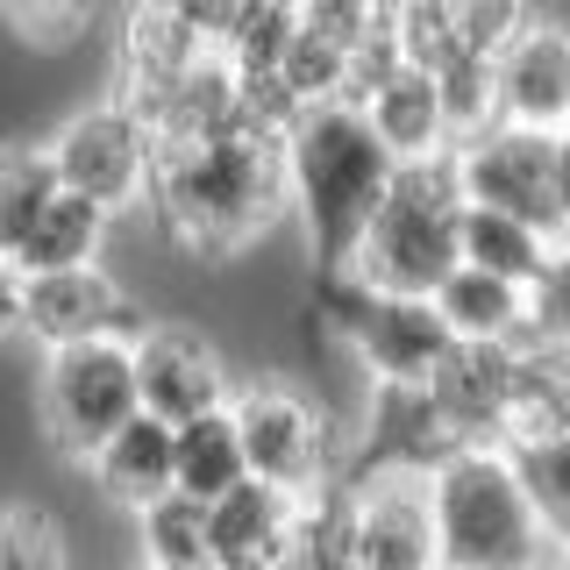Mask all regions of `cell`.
<instances>
[{
	"label": "cell",
	"instance_id": "obj_1",
	"mask_svg": "<svg viewBox=\"0 0 570 570\" xmlns=\"http://www.w3.org/2000/svg\"><path fill=\"white\" fill-rule=\"evenodd\" d=\"M150 207L165 236L193 257H236L257 236H272L293 207V157L278 129H243L207 136V142H157L150 171Z\"/></svg>",
	"mask_w": 570,
	"mask_h": 570
},
{
	"label": "cell",
	"instance_id": "obj_2",
	"mask_svg": "<svg viewBox=\"0 0 570 570\" xmlns=\"http://www.w3.org/2000/svg\"><path fill=\"white\" fill-rule=\"evenodd\" d=\"M285 157H293V214L314 272H350L356 243L371 236L392 171H400L392 142L371 129L356 100H314L285 129Z\"/></svg>",
	"mask_w": 570,
	"mask_h": 570
},
{
	"label": "cell",
	"instance_id": "obj_3",
	"mask_svg": "<svg viewBox=\"0 0 570 570\" xmlns=\"http://www.w3.org/2000/svg\"><path fill=\"white\" fill-rule=\"evenodd\" d=\"M428 492L450 570H557L563 549L534 507L513 442H463L442 471H428Z\"/></svg>",
	"mask_w": 570,
	"mask_h": 570
},
{
	"label": "cell",
	"instance_id": "obj_4",
	"mask_svg": "<svg viewBox=\"0 0 570 570\" xmlns=\"http://www.w3.org/2000/svg\"><path fill=\"white\" fill-rule=\"evenodd\" d=\"M463 207H471V186H463L456 150L400 157L392 193L379 222H371V236L356 243L350 272L379 285V293H435L463 264Z\"/></svg>",
	"mask_w": 570,
	"mask_h": 570
},
{
	"label": "cell",
	"instance_id": "obj_5",
	"mask_svg": "<svg viewBox=\"0 0 570 570\" xmlns=\"http://www.w3.org/2000/svg\"><path fill=\"white\" fill-rule=\"evenodd\" d=\"M321 321L335 343H350L371 385H428L456 343L435 293H379L356 272H321Z\"/></svg>",
	"mask_w": 570,
	"mask_h": 570
},
{
	"label": "cell",
	"instance_id": "obj_6",
	"mask_svg": "<svg viewBox=\"0 0 570 570\" xmlns=\"http://www.w3.org/2000/svg\"><path fill=\"white\" fill-rule=\"evenodd\" d=\"M50 450L71 463H94L107 442L142 414V379H136V343L100 335V343H65L43 350V385H36Z\"/></svg>",
	"mask_w": 570,
	"mask_h": 570
},
{
	"label": "cell",
	"instance_id": "obj_7",
	"mask_svg": "<svg viewBox=\"0 0 570 570\" xmlns=\"http://www.w3.org/2000/svg\"><path fill=\"white\" fill-rule=\"evenodd\" d=\"M463 186L478 207H507L521 222L570 236V207H563V129H534V121H492L471 142H456Z\"/></svg>",
	"mask_w": 570,
	"mask_h": 570
},
{
	"label": "cell",
	"instance_id": "obj_8",
	"mask_svg": "<svg viewBox=\"0 0 570 570\" xmlns=\"http://www.w3.org/2000/svg\"><path fill=\"white\" fill-rule=\"evenodd\" d=\"M50 157H58L65 186L100 200L107 214H129L150 200V171H157V136L142 121V107L129 94L79 107L71 121H58L50 136Z\"/></svg>",
	"mask_w": 570,
	"mask_h": 570
},
{
	"label": "cell",
	"instance_id": "obj_9",
	"mask_svg": "<svg viewBox=\"0 0 570 570\" xmlns=\"http://www.w3.org/2000/svg\"><path fill=\"white\" fill-rule=\"evenodd\" d=\"M236 428H243V450H249V471L272 478V485H293V492H314L335 478V421L328 406L314 400L307 385L278 379V371H264V379L236 385Z\"/></svg>",
	"mask_w": 570,
	"mask_h": 570
},
{
	"label": "cell",
	"instance_id": "obj_10",
	"mask_svg": "<svg viewBox=\"0 0 570 570\" xmlns=\"http://www.w3.org/2000/svg\"><path fill=\"white\" fill-rule=\"evenodd\" d=\"M150 328V314L136 307V293L100 264H71V272H36L22 278V335L43 350L65 343H100V335H136Z\"/></svg>",
	"mask_w": 570,
	"mask_h": 570
},
{
	"label": "cell",
	"instance_id": "obj_11",
	"mask_svg": "<svg viewBox=\"0 0 570 570\" xmlns=\"http://www.w3.org/2000/svg\"><path fill=\"white\" fill-rule=\"evenodd\" d=\"M356 563L371 570H435L442 528L421 471H356Z\"/></svg>",
	"mask_w": 570,
	"mask_h": 570
},
{
	"label": "cell",
	"instance_id": "obj_12",
	"mask_svg": "<svg viewBox=\"0 0 570 570\" xmlns=\"http://www.w3.org/2000/svg\"><path fill=\"white\" fill-rule=\"evenodd\" d=\"M136 379H142V406L165 414L171 428L236 400L222 350H214L193 321H150V328L136 335Z\"/></svg>",
	"mask_w": 570,
	"mask_h": 570
},
{
	"label": "cell",
	"instance_id": "obj_13",
	"mask_svg": "<svg viewBox=\"0 0 570 570\" xmlns=\"http://www.w3.org/2000/svg\"><path fill=\"white\" fill-rule=\"evenodd\" d=\"M435 392L442 421L456 428V442H513V392H521V350L513 343H471L456 335L450 356L435 364Z\"/></svg>",
	"mask_w": 570,
	"mask_h": 570
},
{
	"label": "cell",
	"instance_id": "obj_14",
	"mask_svg": "<svg viewBox=\"0 0 570 570\" xmlns=\"http://www.w3.org/2000/svg\"><path fill=\"white\" fill-rule=\"evenodd\" d=\"M463 450L456 428L442 421L428 385H371L364 435H356V471H442Z\"/></svg>",
	"mask_w": 570,
	"mask_h": 570
},
{
	"label": "cell",
	"instance_id": "obj_15",
	"mask_svg": "<svg viewBox=\"0 0 570 570\" xmlns=\"http://www.w3.org/2000/svg\"><path fill=\"white\" fill-rule=\"evenodd\" d=\"M299 499L293 485L249 471L236 492L214 499V570H278L293 563V534H299Z\"/></svg>",
	"mask_w": 570,
	"mask_h": 570
},
{
	"label": "cell",
	"instance_id": "obj_16",
	"mask_svg": "<svg viewBox=\"0 0 570 570\" xmlns=\"http://www.w3.org/2000/svg\"><path fill=\"white\" fill-rule=\"evenodd\" d=\"M499 121H534V129H570V29L534 22L499 50Z\"/></svg>",
	"mask_w": 570,
	"mask_h": 570
},
{
	"label": "cell",
	"instance_id": "obj_17",
	"mask_svg": "<svg viewBox=\"0 0 570 570\" xmlns=\"http://www.w3.org/2000/svg\"><path fill=\"white\" fill-rule=\"evenodd\" d=\"M200 29L186 22V14H171V0H129V14H121V36H115V65H121V94H129L136 107L157 100L165 86H178L193 65L207 58Z\"/></svg>",
	"mask_w": 570,
	"mask_h": 570
},
{
	"label": "cell",
	"instance_id": "obj_18",
	"mask_svg": "<svg viewBox=\"0 0 570 570\" xmlns=\"http://www.w3.org/2000/svg\"><path fill=\"white\" fill-rule=\"evenodd\" d=\"M371 115V129L392 142V157H435V150H456L450 136V107H442V79L435 65H414L400 58L385 71L379 86H371L364 100H356Z\"/></svg>",
	"mask_w": 570,
	"mask_h": 570
},
{
	"label": "cell",
	"instance_id": "obj_19",
	"mask_svg": "<svg viewBox=\"0 0 570 570\" xmlns=\"http://www.w3.org/2000/svg\"><path fill=\"white\" fill-rule=\"evenodd\" d=\"M94 471V485H100V499L107 507H121V513H142L150 499H165L171 485H178V428L165 421V414H142L121 428L107 450L86 463Z\"/></svg>",
	"mask_w": 570,
	"mask_h": 570
},
{
	"label": "cell",
	"instance_id": "obj_20",
	"mask_svg": "<svg viewBox=\"0 0 570 570\" xmlns=\"http://www.w3.org/2000/svg\"><path fill=\"white\" fill-rule=\"evenodd\" d=\"M107 236H115V214L65 186L58 200L36 214V228H29V243L14 249V264H22V278H36V272H71V264H100Z\"/></svg>",
	"mask_w": 570,
	"mask_h": 570
},
{
	"label": "cell",
	"instance_id": "obj_21",
	"mask_svg": "<svg viewBox=\"0 0 570 570\" xmlns=\"http://www.w3.org/2000/svg\"><path fill=\"white\" fill-rule=\"evenodd\" d=\"M435 307L456 335H471V343H513V335L528 328V285L499 278L485 264H456V272L435 285Z\"/></svg>",
	"mask_w": 570,
	"mask_h": 570
},
{
	"label": "cell",
	"instance_id": "obj_22",
	"mask_svg": "<svg viewBox=\"0 0 570 570\" xmlns=\"http://www.w3.org/2000/svg\"><path fill=\"white\" fill-rule=\"evenodd\" d=\"M557 249L563 236H549V228H534L507 207H478V200L463 207V264H485V272L513 278V285H534Z\"/></svg>",
	"mask_w": 570,
	"mask_h": 570
},
{
	"label": "cell",
	"instance_id": "obj_23",
	"mask_svg": "<svg viewBox=\"0 0 570 570\" xmlns=\"http://www.w3.org/2000/svg\"><path fill=\"white\" fill-rule=\"evenodd\" d=\"M142 534V563H171V570H214V499L171 485L165 499L136 513Z\"/></svg>",
	"mask_w": 570,
	"mask_h": 570
},
{
	"label": "cell",
	"instance_id": "obj_24",
	"mask_svg": "<svg viewBox=\"0 0 570 570\" xmlns=\"http://www.w3.org/2000/svg\"><path fill=\"white\" fill-rule=\"evenodd\" d=\"M243 478H249V450H243L236 406L178 421V485L200 492V499H222V492H236Z\"/></svg>",
	"mask_w": 570,
	"mask_h": 570
},
{
	"label": "cell",
	"instance_id": "obj_25",
	"mask_svg": "<svg viewBox=\"0 0 570 570\" xmlns=\"http://www.w3.org/2000/svg\"><path fill=\"white\" fill-rule=\"evenodd\" d=\"M65 193V171L50 157V142H0V249H22L36 214Z\"/></svg>",
	"mask_w": 570,
	"mask_h": 570
},
{
	"label": "cell",
	"instance_id": "obj_26",
	"mask_svg": "<svg viewBox=\"0 0 570 570\" xmlns=\"http://www.w3.org/2000/svg\"><path fill=\"white\" fill-rule=\"evenodd\" d=\"M299 570H350L356 563V471L328 478L299 499V534H293Z\"/></svg>",
	"mask_w": 570,
	"mask_h": 570
},
{
	"label": "cell",
	"instance_id": "obj_27",
	"mask_svg": "<svg viewBox=\"0 0 570 570\" xmlns=\"http://www.w3.org/2000/svg\"><path fill=\"white\" fill-rule=\"evenodd\" d=\"M521 392H513V442L570 435V343H513Z\"/></svg>",
	"mask_w": 570,
	"mask_h": 570
},
{
	"label": "cell",
	"instance_id": "obj_28",
	"mask_svg": "<svg viewBox=\"0 0 570 570\" xmlns=\"http://www.w3.org/2000/svg\"><path fill=\"white\" fill-rule=\"evenodd\" d=\"M299 29H307V0H243L222 50L236 58V71H278Z\"/></svg>",
	"mask_w": 570,
	"mask_h": 570
},
{
	"label": "cell",
	"instance_id": "obj_29",
	"mask_svg": "<svg viewBox=\"0 0 570 570\" xmlns=\"http://www.w3.org/2000/svg\"><path fill=\"white\" fill-rule=\"evenodd\" d=\"M435 79H442V107H450V136L456 142H471L478 129H492L499 121V65L485 58V50H450V58L435 65Z\"/></svg>",
	"mask_w": 570,
	"mask_h": 570
},
{
	"label": "cell",
	"instance_id": "obj_30",
	"mask_svg": "<svg viewBox=\"0 0 570 570\" xmlns=\"http://www.w3.org/2000/svg\"><path fill=\"white\" fill-rule=\"evenodd\" d=\"M513 456H521L528 492L542 507L549 534H557V549H570V435H528L513 442Z\"/></svg>",
	"mask_w": 570,
	"mask_h": 570
},
{
	"label": "cell",
	"instance_id": "obj_31",
	"mask_svg": "<svg viewBox=\"0 0 570 570\" xmlns=\"http://www.w3.org/2000/svg\"><path fill=\"white\" fill-rule=\"evenodd\" d=\"M107 0H0V22L36 50H71L79 36H94Z\"/></svg>",
	"mask_w": 570,
	"mask_h": 570
},
{
	"label": "cell",
	"instance_id": "obj_32",
	"mask_svg": "<svg viewBox=\"0 0 570 570\" xmlns=\"http://www.w3.org/2000/svg\"><path fill=\"white\" fill-rule=\"evenodd\" d=\"M0 570H65V528L29 499L0 507Z\"/></svg>",
	"mask_w": 570,
	"mask_h": 570
},
{
	"label": "cell",
	"instance_id": "obj_33",
	"mask_svg": "<svg viewBox=\"0 0 570 570\" xmlns=\"http://www.w3.org/2000/svg\"><path fill=\"white\" fill-rule=\"evenodd\" d=\"M450 14H456V43L463 50L499 58L521 29L542 22V0H450Z\"/></svg>",
	"mask_w": 570,
	"mask_h": 570
},
{
	"label": "cell",
	"instance_id": "obj_34",
	"mask_svg": "<svg viewBox=\"0 0 570 570\" xmlns=\"http://www.w3.org/2000/svg\"><path fill=\"white\" fill-rule=\"evenodd\" d=\"M513 343H570V243L549 257V272L528 285V328Z\"/></svg>",
	"mask_w": 570,
	"mask_h": 570
},
{
	"label": "cell",
	"instance_id": "obj_35",
	"mask_svg": "<svg viewBox=\"0 0 570 570\" xmlns=\"http://www.w3.org/2000/svg\"><path fill=\"white\" fill-rule=\"evenodd\" d=\"M236 8H243V0H171V14H186V22L200 29L207 43H222V36H228V22H236Z\"/></svg>",
	"mask_w": 570,
	"mask_h": 570
},
{
	"label": "cell",
	"instance_id": "obj_36",
	"mask_svg": "<svg viewBox=\"0 0 570 570\" xmlns=\"http://www.w3.org/2000/svg\"><path fill=\"white\" fill-rule=\"evenodd\" d=\"M8 335H22V264L0 249V343Z\"/></svg>",
	"mask_w": 570,
	"mask_h": 570
},
{
	"label": "cell",
	"instance_id": "obj_37",
	"mask_svg": "<svg viewBox=\"0 0 570 570\" xmlns=\"http://www.w3.org/2000/svg\"><path fill=\"white\" fill-rule=\"evenodd\" d=\"M563 207H570V129H563Z\"/></svg>",
	"mask_w": 570,
	"mask_h": 570
},
{
	"label": "cell",
	"instance_id": "obj_38",
	"mask_svg": "<svg viewBox=\"0 0 570 570\" xmlns=\"http://www.w3.org/2000/svg\"><path fill=\"white\" fill-rule=\"evenodd\" d=\"M557 570H570V549H563V557H557Z\"/></svg>",
	"mask_w": 570,
	"mask_h": 570
},
{
	"label": "cell",
	"instance_id": "obj_39",
	"mask_svg": "<svg viewBox=\"0 0 570 570\" xmlns=\"http://www.w3.org/2000/svg\"><path fill=\"white\" fill-rule=\"evenodd\" d=\"M142 570H171V563H142Z\"/></svg>",
	"mask_w": 570,
	"mask_h": 570
},
{
	"label": "cell",
	"instance_id": "obj_40",
	"mask_svg": "<svg viewBox=\"0 0 570 570\" xmlns=\"http://www.w3.org/2000/svg\"><path fill=\"white\" fill-rule=\"evenodd\" d=\"M350 570H371V563H350Z\"/></svg>",
	"mask_w": 570,
	"mask_h": 570
},
{
	"label": "cell",
	"instance_id": "obj_41",
	"mask_svg": "<svg viewBox=\"0 0 570 570\" xmlns=\"http://www.w3.org/2000/svg\"><path fill=\"white\" fill-rule=\"evenodd\" d=\"M278 570H299V563H278Z\"/></svg>",
	"mask_w": 570,
	"mask_h": 570
},
{
	"label": "cell",
	"instance_id": "obj_42",
	"mask_svg": "<svg viewBox=\"0 0 570 570\" xmlns=\"http://www.w3.org/2000/svg\"><path fill=\"white\" fill-rule=\"evenodd\" d=\"M435 570H450V563H435Z\"/></svg>",
	"mask_w": 570,
	"mask_h": 570
},
{
	"label": "cell",
	"instance_id": "obj_43",
	"mask_svg": "<svg viewBox=\"0 0 570 570\" xmlns=\"http://www.w3.org/2000/svg\"><path fill=\"white\" fill-rule=\"evenodd\" d=\"M563 243H570V236H563Z\"/></svg>",
	"mask_w": 570,
	"mask_h": 570
}]
</instances>
